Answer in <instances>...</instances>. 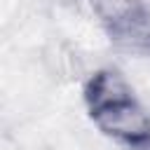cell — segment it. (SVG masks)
I'll return each mask as SVG.
<instances>
[{
    "label": "cell",
    "mask_w": 150,
    "mask_h": 150,
    "mask_svg": "<svg viewBox=\"0 0 150 150\" xmlns=\"http://www.w3.org/2000/svg\"><path fill=\"white\" fill-rule=\"evenodd\" d=\"M108 40L131 54H150V7L143 0H94Z\"/></svg>",
    "instance_id": "1"
},
{
    "label": "cell",
    "mask_w": 150,
    "mask_h": 150,
    "mask_svg": "<svg viewBox=\"0 0 150 150\" xmlns=\"http://www.w3.org/2000/svg\"><path fill=\"white\" fill-rule=\"evenodd\" d=\"M91 120L96 122V127L103 134H108L122 143H129L134 148H141L150 136V117L141 108L136 96H129L124 101L110 103V105L91 112Z\"/></svg>",
    "instance_id": "2"
},
{
    "label": "cell",
    "mask_w": 150,
    "mask_h": 150,
    "mask_svg": "<svg viewBox=\"0 0 150 150\" xmlns=\"http://www.w3.org/2000/svg\"><path fill=\"white\" fill-rule=\"evenodd\" d=\"M129 96H134L131 87H129L127 80H124L117 70H112V68H101V70H96V73L87 80V84H84V103H87L89 115L96 112V110H101V108H105V105H110V103L124 101V98H129Z\"/></svg>",
    "instance_id": "3"
},
{
    "label": "cell",
    "mask_w": 150,
    "mask_h": 150,
    "mask_svg": "<svg viewBox=\"0 0 150 150\" xmlns=\"http://www.w3.org/2000/svg\"><path fill=\"white\" fill-rule=\"evenodd\" d=\"M141 150H150V136H148V141H145V143L141 145Z\"/></svg>",
    "instance_id": "4"
}]
</instances>
